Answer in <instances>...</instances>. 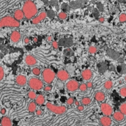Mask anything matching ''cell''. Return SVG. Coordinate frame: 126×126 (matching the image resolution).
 Segmentation results:
<instances>
[{"label": "cell", "instance_id": "cell-40", "mask_svg": "<svg viewBox=\"0 0 126 126\" xmlns=\"http://www.w3.org/2000/svg\"><path fill=\"white\" fill-rule=\"evenodd\" d=\"M46 39H47V41H51L53 40V37H52V36H47Z\"/></svg>", "mask_w": 126, "mask_h": 126}, {"label": "cell", "instance_id": "cell-35", "mask_svg": "<svg viewBox=\"0 0 126 126\" xmlns=\"http://www.w3.org/2000/svg\"><path fill=\"white\" fill-rule=\"evenodd\" d=\"M86 86H87L88 88H91L93 87V83L90 82V81H88V82L86 83Z\"/></svg>", "mask_w": 126, "mask_h": 126}, {"label": "cell", "instance_id": "cell-4", "mask_svg": "<svg viewBox=\"0 0 126 126\" xmlns=\"http://www.w3.org/2000/svg\"><path fill=\"white\" fill-rule=\"evenodd\" d=\"M28 86H30V88L32 90H40L42 88H44V83L41 79L36 78V77H33L30 78L28 81Z\"/></svg>", "mask_w": 126, "mask_h": 126}, {"label": "cell", "instance_id": "cell-5", "mask_svg": "<svg viewBox=\"0 0 126 126\" xmlns=\"http://www.w3.org/2000/svg\"><path fill=\"white\" fill-rule=\"evenodd\" d=\"M46 107L50 111L59 115L63 114L67 111V108L64 106H57L51 104L50 102H48L46 104Z\"/></svg>", "mask_w": 126, "mask_h": 126}, {"label": "cell", "instance_id": "cell-34", "mask_svg": "<svg viewBox=\"0 0 126 126\" xmlns=\"http://www.w3.org/2000/svg\"><path fill=\"white\" fill-rule=\"evenodd\" d=\"M44 89L45 91L46 92H48V91H50V90H52V86H45L44 88Z\"/></svg>", "mask_w": 126, "mask_h": 126}, {"label": "cell", "instance_id": "cell-26", "mask_svg": "<svg viewBox=\"0 0 126 126\" xmlns=\"http://www.w3.org/2000/svg\"><path fill=\"white\" fill-rule=\"evenodd\" d=\"M119 94L122 97H126V87H122L119 90Z\"/></svg>", "mask_w": 126, "mask_h": 126}, {"label": "cell", "instance_id": "cell-21", "mask_svg": "<svg viewBox=\"0 0 126 126\" xmlns=\"http://www.w3.org/2000/svg\"><path fill=\"white\" fill-rule=\"evenodd\" d=\"M113 87V82L111 80H107V81H105V83H104V88L106 90H111Z\"/></svg>", "mask_w": 126, "mask_h": 126}, {"label": "cell", "instance_id": "cell-31", "mask_svg": "<svg viewBox=\"0 0 126 126\" xmlns=\"http://www.w3.org/2000/svg\"><path fill=\"white\" fill-rule=\"evenodd\" d=\"M87 86H86V83H81L79 85V89L82 92H85L86 90H87Z\"/></svg>", "mask_w": 126, "mask_h": 126}, {"label": "cell", "instance_id": "cell-18", "mask_svg": "<svg viewBox=\"0 0 126 126\" xmlns=\"http://www.w3.org/2000/svg\"><path fill=\"white\" fill-rule=\"evenodd\" d=\"M1 126H12V122L9 117L4 116L1 118Z\"/></svg>", "mask_w": 126, "mask_h": 126}, {"label": "cell", "instance_id": "cell-13", "mask_svg": "<svg viewBox=\"0 0 126 126\" xmlns=\"http://www.w3.org/2000/svg\"><path fill=\"white\" fill-rule=\"evenodd\" d=\"M81 77L83 78V79L85 81L90 80L91 78L93 77V72L90 69H84L81 72Z\"/></svg>", "mask_w": 126, "mask_h": 126}, {"label": "cell", "instance_id": "cell-39", "mask_svg": "<svg viewBox=\"0 0 126 126\" xmlns=\"http://www.w3.org/2000/svg\"><path fill=\"white\" fill-rule=\"evenodd\" d=\"M0 113H1L2 115H4L5 113H6V109L5 108H1V111H0Z\"/></svg>", "mask_w": 126, "mask_h": 126}, {"label": "cell", "instance_id": "cell-3", "mask_svg": "<svg viewBox=\"0 0 126 126\" xmlns=\"http://www.w3.org/2000/svg\"><path fill=\"white\" fill-rule=\"evenodd\" d=\"M55 73L51 69L46 68L42 72V79L44 83L47 84H50L54 81L55 78Z\"/></svg>", "mask_w": 126, "mask_h": 126}, {"label": "cell", "instance_id": "cell-19", "mask_svg": "<svg viewBox=\"0 0 126 126\" xmlns=\"http://www.w3.org/2000/svg\"><path fill=\"white\" fill-rule=\"evenodd\" d=\"M35 103L38 105H43L45 103V97L42 94H39L37 95L36 99H35Z\"/></svg>", "mask_w": 126, "mask_h": 126}, {"label": "cell", "instance_id": "cell-22", "mask_svg": "<svg viewBox=\"0 0 126 126\" xmlns=\"http://www.w3.org/2000/svg\"><path fill=\"white\" fill-rule=\"evenodd\" d=\"M90 102H91V99H90V97H83L81 99V104L83 105H88L90 104Z\"/></svg>", "mask_w": 126, "mask_h": 126}, {"label": "cell", "instance_id": "cell-27", "mask_svg": "<svg viewBox=\"0 0 126 126\" xmlns=\"http://www.w3.org/2000/svg\"><path fill=\"white\" fill-rule=\"evenodd\" d=\"M58 18L60 20H65L66 18H67V14H66L65 12L62 11L58 14Z\"/></svg>", "mask_w": 126, "mask_h": 126}, {"label": "cell", "instance_id": "cell-43", "mask_svg": "<svg viewBox=\"0 0 126 126\" xmlns=\"http://www.w3.org/2000/svg\"><path fill=\"white\" fill-rule=\"evenodd\" d=\"M34 42H36V41H37V38H34Z\"/></svg>", "mask_w": 126, "mask_h": 126}, {"label": "cell", "instance_id": "cell-33", "mask_svg": "<svg viewBox=\"0 0 126 126\" xmlns=\"http://www.w3.org/2000/svg\"><path fill=\"white\" fill-rule=\"evenodd\" d=\"M74 102V99H73L72 97H69V98L67 99V104L68 105H72Z\"/></svg>", "mask_w": 126, "mask_h": 126}, {"label": "cell", "instance_id": "cell-37", "mask_svg": "<svg viewBox=\"0 0 126 126\" xmlns=\"http://www.w3.org/2000/svg\"><path fill=\"white\" fill-rule=\"evenodd\" d=\"M30 38H28V37H25V38L24 39V43H25V44H30Z\"/></svg>", "mask_w": 126, "mask_h": 126}, {"label": "cell", "instance_id": "cell-9", "mask_svg": "<svg viewBox=\"0 0 126 126\" xmlns=\"http://www.w3.org/2000/svg\"><path fill=\"white\" fill-rule=\"evenodd\" d=\"M47 16V14H46V12L45 11H43L41 12L39 14H38L36 16H35L34 18L32 19V23L34 24V25H36V24H39V23H41L43 20H44Z\"/></svg>", "mask_w": 126, "mask_h": 126}, {"label": "cell", "instance_id": "cell-44", "mask_svg": "<svg viewBox=\"0 0 126 126\" xmlns=\"http://www.w3.org/2000/svg\"><path fill=\"white\" fill-rule=\"evenodd\" d=\"M124 80H125V81H126V77H125V79H124Z\"/></svg>", "mask_w": 126, "mask_h": 126}, {"label": "cell", "instance_id": "cell-32", "mask_svg": "<svg viewBox=\"0 0 126 126\" xmlns=\"http://www.w3.org/2000/svg\"><path fill=\"white\" fill-rule=\"evenodd\" d=\"M52 46L55 49H58L59 47L58 42H57V41H53L52 42Z\"/></svg>", "mask_w": 126, "mask_h": 126}, {"label": "cell", "instance_id": "cell-30", "mask_svg": "<svg viewBox=\"0 0 126 126\" xmlns=\"http://www.w3.org/2000/svg\"><path fill=\"white\" fill-rule=\"evenodd\" d=\"M88 52L91 54H94L97 52V48L95 46H90V48L88 49Z\"/></svg>", "mask_w": 126, "mask_h": 126}, {"label": "cell", "instance_id": "cell-23", "mask_svg": "<svg viewBox=\"0 0 126 126\" xmlns=\"http://www.w3.org/2000/svg\"><path fill=\"white\" fill-rule=\"evenodd\" d=\"M119 110L124 116H126V103L121 104L119 107Z\"/></svg>", "mask_w": 126, "mask_h": 126}, {"label": "cell", "instance_id": "cell-6", "mask_svg": "<svg viewBox=\"0 0 126 126\" xmlns=\"http://www.w3.org/2000/svg\"><path fill=\"white\" fill-rule=\"evenodd\" d=\"M100 109L105 116L109 117L113 113L112 107L109 103H102L100 105Z\"/></svg>", "mask_w": 126, "mask_h": 126}, {"label": "cell", "instance_id": "cell-25", "mask_svg": "<svg viewBox=\"0 0 126 126\" xmlns=\"http://www.w3.org/2000/svg\"><path fill=\"white\" fill-rule=\"evenodd\" d=\"M32 72L36 77H39L41 74V70L39 67H34L32 69Z\"/></svg>", "mask_w": 126, "mask_h": 126}, {"label": "cell", "instance_id": "cell-42", "mask_svg": "<svg viewBox=\"0 0 126 126\" xmlns=\"http://www.w3.org/2000/svg\"><path fill=\"white\" fill-rule=\"evenodd\" d=\"M74 102H75V104L77 105V107H79V106L80 105V103H79V101H77V100H75V101H74Z\"/></svg>", "mask_w": 126, "mask_h": 126}, {"label": "cell", "instance_id": "cell-11", "mask_svg": "<svg viewBox=\"0 0 126 126\" xmlns=\"http://www.w3.org/2000/svg\"><path fill=\"white\" fill-rule=\"evenodd\" d=\"M16 83L20 86H25L28 82L27 77L24 75H22V74L17 76L16 79Z\"/></svg>", "mask_w": 126, "mask_h": 126}, {"label": "cell", "instance_id": "cell-14", "mask_svg": "<svg viewBox=\"0 0 126 126\" xmlns=\"http://www.w3.org/2000/svg\"><path fill=\"white\" fill-rule=\"evenodd\" d=\"M24 14H23V11L20 9H17L14 11V18L17 20V21H20L21 20H23L24 18Z\"/></svg>", "mask_w": 126, "mask_h": 126}, {"label": "cell", "instance_id": "cell-17", "mask_svg": "<svg viewBox=\"0 0 126 126\" xmlns=\"http://www.w3.org/2000/svg\"><path fill=\"white\" fill-rule=\"evenodd\" d=\"M125 116L120 111H115L113 113V119L118 122H121L123 121Z\"/></svg>", "mask_w": 126, "mask_h": 126}, {"label": "cell", "instance_id": "cell-16", "mask_svg": "<svg viewBox=\"0 0 126 126\" xmlns=\"http://www.w3.org/2000/svg\"><path fill=\"white\" fill-rule=\"evenodd\" d=\"M105 94L102 91H99V92H97L95 94H94V99L96 101L99 102H102L105 100Z\"/></svg>", "mask_w": 126, "mask_h": 126}, {"label": "cell", "instance_id": "cell-29", "mask_svg": "<svg viewBox=\"0 0 126 126\" xmlns=\"http://www.w3.org/2000/svg\"><path fill=\"white\" fill-rule=\"evenodd\" d=\"M4 77V69L3 67L0 66V81H1Z\"/></svg>", "mask_w": 126, "mask_h": 126}, {"label": "cell", "instance_id": "cell-12", "mask_svg": "<svg viewBox=\"0 0 126 126\" xmlns=\"http://www.w3.org/2000/svg\"><path fill=\"white\" fill-rule=\"evenodd\" d=\"M20 39H21V34H20V32L16 31V30L13 32L11 34V36H10L11 41L15 44L18 43V41L20 40Z\"/></svg>", "mask_w": 126, "mask_h": 126}, {"label": "cell", "instance_id": "cell-10", "mask_svg": "<svg viewBox=\"0 0 126 126\" xmlns=\"http://www.w3.org/2000/svg\"><path fill=\"white\" fill-rule=\"evenodd\" d=\"M25 63L27 66H34L37 64V60H36L33 55H28L25 58Z\"/></svg>", "mask_w": 126, "mask_h": 126}, {"label": "cell", "instance_id": "cell-1", "mask_svg": "<svg viewBox=\"0 0 126 126\" xmlns=\"http://www.w3.org/2000/svg\"><path fill=\"white\" fill-rule=\"evenodd\" d=\"M22 11L25 18L27 20L34 18L38 13V9L36 4L32 1H26L23 4Z\"/></svg>", "mask_w": 126, "mask_h": 126}, {"label": "cell", "instance_id": "cell-7", "mask_svg": "<svg viewBox=\"0 0 126 126\" xmlns=\"http://www.w3.org/2000/svg\"><path fill=\"white\" fill-rule=\"evenodd\" d=\"M66 88L69 92H74V91H77L79 88V83L76 80L72 79V80H70L67 83Z\"/></svg>", "mask_w": 126, "mask_h": 126}, {"label": "cell", "instance_id": "cell-24", "mask_svg": "<svg viewBox=\"0 0 126 126\" xmlns=\"http://www.w3.org/2000/svg\"><path fill=\"white\" fill-rule=\"evenodd\" d=\"M27 97L31 99H36V94L34 91H30L28 93H27Z\"/></svg>", "mask_w": 126, "mask_h": 126}, {"label": "cell", "instance_id": "cell-41", "mask_svg": "<svg viewBox=\"0 0 126 126\" xmlns=\"http://www.w3.org/2000/svg\"><path fill=\"white\" fill-rule=\"evenodd\" d=\"M99 21L100 23H103L104 21V18L103 17H100V18H99Z\"/></svg>", "mask_w": 126, "mask_h": 126}, {"label": "cell", "instance_id": "cell-8", "mask_svg": "<svg viewBox=\"0 0 126 126\" xmlns=\"http://www.w3.org/2000/svg\"><path fill=\"white\" fill-rule=\"evenodd\" d=\"M56 76L58 77L59 80H60L61 81H65L69 79V74L67 71L64 70V69H61V70H59Z\"/></svg>", "mask_w": 126, "mask_h": 126}, {"label": "cell", "instance_id": "cell-36", "mask_svg": "<svg viewBox=\"0 0 126 126\" xmlns=\"http://www.w3.org/2000/svg\"><path fill=\"white\" fill-rule=\"evenodd\" d=\"M42 113H43V112H42V111H41V109H39V110H36V116H41Z\"/></svg>", "mask_w": 126, "mask_h": 126}, {"label": "cell", "instance_id": "cell-2", "mask_svg": "<svg viewBox=\"0 0 126 126\" xmlns=\"http://www.w3.org/2000/svg\"><path fill=\"white\" fill-rule=\"evenodd\" d=\"M20 23L12 16H6L0 20V28L2 27H18Z\"/></svg>", "mask_w": 126, "mask_h": 126}, {"label": "cell", "instance_id": "cell-28", "mask_svg": "<svg viewBox=\"0 0 126 126\" xmlns=\"http://www.w3.org/2000/svg\"><path fill=\"white\" fill-rule=\"evenodd\" d=\"M118 20H119V22H121V23H125V22H126V14H121L119 16V17H118Z\"/></svg>", "mask_w": 126, "mask_h": 126}, {"label": "cell", "instance_id": "cell-38", "mask_svg": "<svg viewBox=\"0 0 126 126\" xmlns=\"http://www.w3.org/2000/svg\"><path fill=\"white\" fill-rule=\"evenodd\" d=\"M77 109L79 111H82L84 110V107L83 105H79V107H77Z\"/></svg>", "mask_w": 126, "mask_h": 126}, {"label": "cell", "instance_id": "cell-15", "mask_svg": "<svg viewBox=\"0 0 126 126\" xmlns=\"http://www.w3.org/2000/svg\"><path fill=\"white\" fill-rule=\"evenodd\" d=\"M100 123L102 126H111L112 121L109 117L104 116L100 118Z\"/></svg>", "mask_w": 126, "mask_h": 126}, {"label": "cell", "instance_id": "cell-20", "mask_svg": "<svg viewBox=\"0 0 126 126\" xmlns=\"http://www.w3.org/2000/svg\"><path fill=\"white\" fill-rule=\"evenodd\" d=\"M27 109L29 111V112L30 113H34L36 111V104L35 102H30L28 104V107H27Z\"/></svg>", "mask_w": 126, "mask_h": 126}]
</instances>
